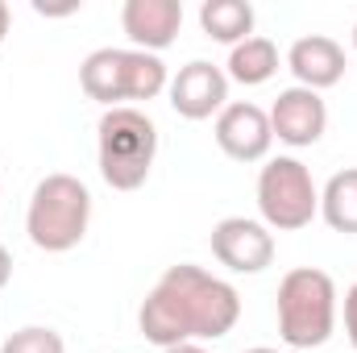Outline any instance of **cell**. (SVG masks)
<instances>
[{"mask_svg": "<svg viewBox=\"0 0 357 353\" xmlns=\"http://www.w3.org/2000/svg\"><path fill=\"white\" fill-rule=\"evenodd\" d=\"M241 320V295L233 283L208 274L204 266H171L142 299L137 329L150 345L171 350L183 341H220Z\"/></svg>", "mask_w": 357, "mask_h": 353, "instance_id": "obj_1", "label": "cell"}, {"mask_svg": "<svg viewBox=\"0 0 357 353\" xmlns=\"http://www.w3.org/2000/svg\"><path fill=\"white\" fill-rule=\"evenodd\" d=\"M96 154H100V175L112 191H137L154 171L158 129L133 104L108 108L96 125Z\"/></svg>", "mask_w": 357, "mask_h": 353, "instance_id": "obj_2", "label": "cell"}, {"mask_svg": "<svg viewBox=\"0 0 357 353\" xmlns=\"http://www.w3.org/2000/svg\"><path fill=\"white\" fill-rule=\"evenodd\" d=\"M337 329V283L316 266H295L278 283V337L291 350H320Z\"/></svg>", "mask_w": 357, "mask_h": 353, "instance_id": "obj_3", "label": "cell"}, {"mask_svg": "<svg viewBox=\"0 0 357 353\" xmlns=\"http://www.w3.org/2000/svg\"><path fill=\"white\" fill-rule=\"evenodd\" d=\"M91 225V191L84 179L75 175H46L33 195H29V212H25V233L38 250L46 254H67L88 237Z\"/></svg>", "mask_w": 357, "mask_h": 353, "instance_id": "obj_4", "label": "cell"}, {"mask_svg": "<svg viewBox=\"0 0 357 353\" xmlns=\"http://www.w3.org/2000/svg\"><path fill=\"white\" fill-rule=\"evenodd\" d=\"M79 88L88 100L104 108H125V100H154L171 88L167 63L146 50H121V46H100L91 50L79 67Z\"/></svg>", "mask_w": 357, "mask_h": 353, "instance_id": "obj_5", "label": "cell"}, {"mask_svg": "<svg viewBox=\"0 0 357 353\" xmlns=\"http://www.w3.org/2000/svg\"><path fill=\"white\" fill-rule=\"evenodd\" d=\"M258 212L262 225L278 233H299L320 212V191L299 158H270L258 175Z\"/></svg>", "mask_w": 357, "mask_h": 353, "instance_id": "obj_6", "label": "cell"}, {"mask_svg": "<svg viewBox=\"0 0 357 353\" xmlns=\"http://www.w3.org/2000/svg\"><path fill=\"white\" fill-rule=\"evenodd\" d=\"M212 258L229 266L233 274H262L274 262V233L262 220H245V216H225L212 229Z\"/></svg>", "mask_w": 357, "mask_h": 353, "instance_id": "obj_7", "label": "cell"}, {"mask_svg": "<svg viewBox=\"0 0 357 353\" xmlns=\"http://www.w3.org/2000/svg\"><path fill=\"white\" fill-rule=\"evenodd\" d=\"M167 91H171V108L183 121H208V117H220L229 104V75L216 63L195 59V63L178 67Z\"/></svg>", "mask_w": 357, "mask_h": 353, "instance_id": "obj_8", "label": "cell"}, {"mask_svg": "<svg viewBox=\"0 0 357 353\" xmlns=\"http://www.w3.org/2000/svg\"><path fill=\"white\" fill-rule=\"evenodd\" d=\"M266 117H270V133L278 142L295 146V150L316 146L324 137V129H328V108H324L320 91H307V88H299V84L278 91V100L270 104Z\"/></svg>", "mask_w": 357, "mask_h": 353, "instance_id": "obj_9", "label": "cell"}, {"mask_svg": "<svg viewBox=\"0 0 357 353\" xmlns=\"http://www.w3.org/2000/svg\"><path fill=\"white\" fill-rule=\"evenodd\" d=\"M216 146L233 163H262L270 154V146H274L270 117L258 104H250V100L225 104V112L216 117Z\"/></svg>", "mask_w": 357, "mask_h": 353, "instance_id": "obj_10", "label": "cell"}, {"mask_svg": "<svg viewBox=\"0 0 357 353\" xmlns=\"http://www.w3.org/2000/svg\"><path fill=\"white\" fill-rule=\"evenodd\" d=\"M183 25V4L178 0H125L121 8V29L129 33L133 50L158 54L178 38Z\"/></svg>", "mask_w": 357, "mask_h": 353, "instance_id": "obj_11", "label": "cell"}, {"mask_svg": "<svg viewBox=\"0 0 357 353\" xmlns=\"http://www.w3.org/2000/svg\"><path fill=\"white\" fill-rule=\"evenodd\" d=\"M287 67L299 80V88L307 91L337 88L345 80V50H341V42H333L324 33H307L287 50Z\"/></svg>", "mask_w": 357, "mask_h": 353, "instance_id": "obj_12", "label": "cell"}, {"mask_svg": "<svg viewBox=\"0 0 357 353\" xmlns=\"http://www.w3.org/2000/svg\"><path fill=\"white\" fill-rule=\"evenodd\" d=\"M254 21L258 17L250 0H204L199 4V29L225 46H241L245 38H254Z\"/></svg>", "mask_w": 357, "mask_h": 353, "instance_id": "obj_13", "label": "cell"}, {"mask_svg": "<svg viewBox=\"0 0 357 353\" xmlns=\"http://www.w3.org/2000/svg\"><path fill=\"white\" fill-rule=\"evenodd\" d=\"M320 216L333 233H357V167H345L324 183Z\"/></svg>", "mask_w": 357, "mask_h": 353, "instance_id": "obj_14", "label": "cell"}, {"mask_svg": "<svg viewBox=\"0 0 357 353\" xmlns=\"http://www.w3.org/2000/svg\"><path fill=\"white\" fill-rule=\"evenodd\" d=\"M278 71V46L270 42V38H245L241 46H233V54H229V80H237V84H245V88H258V84H266L270 75Z\"/></svg>", "mask_w": 357, "mask_h": 353, "instance_id": "obj_15", "label": "cell"}, {"mask_svg": "<svg viewBox=\"0 0 357 353\" xmlns=\"http://www.w3.org/2000/svg\"><path fill=\"white\" fill-rule=\"evenodd\" d=\"M0 353H67L63 345V337L54 333V329H46V324H25V329H17Z\"/></svg>", "mask_w": 357, "mask_h": 353, "instance_id": "obj_16", "label": "cell"}, {"mask_svg": "<svg viewBox=\"0 0 357 353\" xmlns=\"http://www.w3.org/2000/svg\"><path fill=\"white\" fill-rule=\"evenodd\" d=\"M345 337H349V345L357 350V283L345 291Z\"/></svg>", "mask_w": 357, "mask_h": 353, "instance_id": "obj_17", "label": "cell"}, {"mask_svg": "<svg viewBox=\"0 0 357 353\" xmlns=\"http://www.w3.org/2000/svg\"><path fill=\"white\" fill-rule=\"evenodd\" d=\"M8 278H13V258H8V250L0 246V291L8 287Z\"/></svg>", "mask_w": 357, "mask_h": 353, "instance_id": "obj_18", "label": "cell"}, {"mask_svg": "<svg viewBox=\"0 0 357 353\" xmlns=\"http://www.w3.org/2000/svg\"><path fill=\"white\" fill-rule=\"evenodd\" d=\"M162 353H208L199 341H183V345H171V350H162Z\"/></svg>", "mask_w": 357, "mask_h": 353, "instance_id": "obj_19", "label": "cell"}, {"mask_svg": "<svg viewBox=\"0 0 357 353\" xmlns=\"http://www.w3.org/2000/svg\"><path fill=\"white\" fill-rule=\"evenodd\" d=\"M4 38H8V4L0 0V42H4Z\"/></svg>", "mask_w": 357, "mask_h": 353, "instance_id": "obj_20", "label": "cell"}, {"mask_svg": "<svg viewBox=\"0 0 357 353\" xmlns=\"http://www.w3.org/2000/svg\"><path fill=\"white\" fill-rule=\"evenodd\" d=\"M245 353H278V350H266V345H258V350H245Z\"/></svg>", "mask_w": 357, "mask_h": 353, "instance_id": "obj_21", "label": "cell"}, {"mask_svg": "<svg viewBox=\"0 0 357 353\" xmlns=\"http://www.w3.org/2000/svg\"><path fill=\"white\" fill-rule=\"evenodd\" d=\"M354 50H357V25H354Z\"/></svg>", "mask_w": 357, "mask_h": 353, "instance_id": "obj_22", "label": "cell"}]
</instances>
